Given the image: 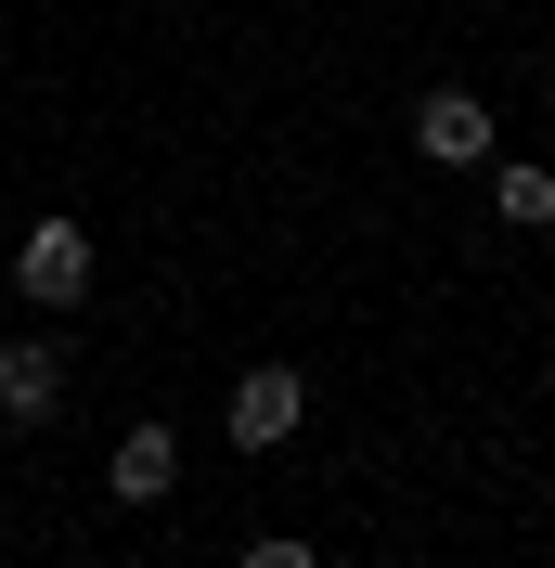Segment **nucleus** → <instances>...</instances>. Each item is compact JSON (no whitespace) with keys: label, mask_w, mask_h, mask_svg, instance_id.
I'll use <instances>...</instances> for the list:
<instances>
[{"label":"nucleus","mask_w":555,"mask_h":568,"mask_svg":"<svg viewBox=\"0 0 555 568\" xmlns=\"http://www.w3.org/2000/svg\"><path fill=\"white\" fill-rule=\"evenodd\" d=\"M13 284H27V311H78L91 284H104V246H91V220H27V246H13Z\"/></svg>","instance_id":"nucleus-1"},{"label":"nucleus","mask_w":555,"mask_h":568,"mask_svg":"<svg viewBox=\"0 0 555 568\" xmlns=\"http://www.w3.org/2000/svg\"><path fill=\"white\" fill-rule=\"evenodd\" d=\"M297 426H311V375H297V362H245V375H233V414H220V439H233V453H284Z\"/></svg>","instance_id":"nucleus-2"},{"label":"nucleus","mask_w":555,"mask_h":568,"mask_svg":"<svg viewBox=\"0 0 555 568\" xmlns=\"http://www.w3.org/2000/svg\"><path fill=\"white\" fill-rule=\"evenodd\" d=\"M491 142H504V116H491L478 91H452V78L414 91V155L426 169H491Z\"/></svg>","instance_id":"nucleus-3"},{"label":"nucleus","mask_w":555,"mask_h":568,"mask_svg":"<svg viewBox=\"0 0 555 568\" xmlns=\"http://www.w3.org/2000/svg\"><path fill=\"white\" fill-rule=\"evenodd\" d=\"M65 414V349L52 336H0V426H52Z\"/></svg>","instance_id":"nucleus-4"},{"label":"nucleus","mask_w":555,"mask_h":568,"mask_svg":"<svg viewBox=\"0 0 555 568\" xmlns=\"http://www.w3.org/2000/svg\"><path fill=\"white\" fill-rule=\"evenodd\" d=\"M104 491H117V504H169V491H181V426H155V414H142V426H117Z\"/></svg>","instance_id":"nucleus-5"},{"label":"nucleus","mask_w":555,"mask_h":568,"mask_svg":"<svg viewBox=\"0 0 555 568\" xmlns=\"http://www.w3.org/2000/svg\"><path fill=\"white\" fill-rule=\"evenodd\" d=\"M491 207L517 220V233H543V220H555V169H529V155H491Z\"/></svg>","instance_id":"nucleus-6"},{"label":"nucleus","mask_w":555,"mask_h":568,"mask_svg":"<svg viewBox=\"0 0 555 568\" xmlns=\"http://www.w3.org/2000/svg\"><path fill=\"white\" fill-rule=\"evenodd\" d=\"M233 568H323V556H311V542H284V530H259V542H245Z\"/></svg>","instance_id":"nucleus-7"}]
</instances>
